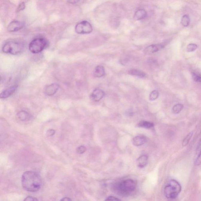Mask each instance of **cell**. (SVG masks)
<instances>
[{"instance_id": "1", "label": "cell", "mask_w": 201, "mask_h": 201, "mask_svg": "<svg viewBox=\"0 0 201 201\" xmlns=\"http://www.w3.org/2000/svg\"><path fill=\"white\" fill-rule=\"evenodd\" d=\"M21 183L23 188L27 191L35 192L41 188L42 181L41 176L36 172L27 171L22 174Z\"/></svg>"}, {"instance_id": "2", "label": "cell", "mask_w": 201, "mask_h": 201, "mask_svg": "<svg viewBox=\"0 0 201 201\" xmlns=\"http://www.w3.org/2000/svg\"><path fill=\"white\" fill-rule=\"evenodd\" d=\"M181 190L180 183L175 179H171L165 187L164 194L168 199L173 200L177 198Z\"/></svg>"}, {"instance_id": "3", "label": "cell", "mask_w": 201, "mask_h": 201, "mask_svg": "<svg viewBox=\"0 0 201 201\" xmlns=\"http://www.w3.org/2000/svg\"><path fill=\"white\" fill-rule=\"evenodd\" d=\"M23 44L16 41H10L6 42L2 48V51L4 53L16 55L19 54L23 51Z\"/></svg>"}, {"instance_id": "4", "label": "cell", "mask_w": 201, "mask_h": 201, "mask_svg": "<svg viewBox=\"0 0 201 201\" xmlns=\"http://www.w3.org/2000/svg\"><path fill=\"white\" fill-rule=\"evenodd\" d=\"M49 42L44 38L39 37L34 39L29 45V50L32 53H39L48 46Z\"/></svg>"}, {"instance_id": "5", "label": "cell", "mask_w": 201, "mask_h": 201, "mask_svg": "<svg viewBox=\"0 0 201 201\" xmlns=\"http://www.w3.org/2000/svg\"><path fill=\"white\" fill-rule=\"evenodd\" d=\"M136 183L132 179H127L119 182L117 185V189L123 195H128L134 192L136 188Z\"/></svg>"}, {"instance_id": "6", "label": "cell", "mask_w": 201, "mask_h": 201, "mask_svg": "<svg viewBox=\"0 0 201 201\" xmlns=\"http://www.w3.org/2000/svg\"><path fill=\"white\" fill-rule=\"evenodd\" d=\"M92 31V26L86 21L79 22L75 26V32L79 34H87L91 33Z\"/></svg>"}, {"instance_id": "7", "label": "cell", "mask_w": 201, "mask_h": 201, "mask_svg": "<svg viewBox=\"0 0 201 201\" xmlns=\"http://www.w3.org/2000/svg\"><path fill=\"white\" fill-rule=\"evenodd\" d=\"M165 46V45L163 43L150 45L146 48L144 50V52L145 54H151L162 49Z\"/></svg>"}, {"instance_id": "8", "label": "cell", "mask_w": 201, "mask_h": 201, "mask_svg": "<svg viewBox=\"0 0 201 201\" xmlns=\"http://www.w3.org/2000/svg\"><path fill=\"white\" fill-rule=\"evenodd\" d=\"M22 22L17 21H13L8 25L7 28V31L10 32H16L22 29L24 27Z\"/></svg>"}, {"instance_id": "9", "label": "cell", "mask_w": 201, "mask_h": 201, "mask_svg": "<svg viewBox=\"0 0 201 201\" xmlns=\"http://www.w3.org/2000/svg\"><path fill=\"white\" fill-rule=\"evenodd\" d=\"M60 86L57 83H52L48 85L45 88V94L48 96H52L56 94Z\"/></svg>"}, {"instance_id": "10", "label": "cell", "mask_w": 201, "mask_h": 201, "mask_svg": "<svg viewBox=\"0 0 201 201\" xmlns=\"http://www.w3.org/2000/svg\"><path fill=\"white\" fill-rule=\"evenodd\" d=\"M17 87L18 85H15L7 88L1 93L0 98L1 99L7 98L15 92Z\"/></svg>"}, {"instance_id": "11", "label": "cell", "mask_w": 201, "mask_h": 201, "mask_svg": "<svg viewBox=\"0 0 201 201\" xmlns=\"http://www.w3.org/2000/svg\"><path fill=\"white\" fill-rule=\"evenodd\" d=\"M105 93L102 90L100 89H96L94 90L92 93L91 98L94 101L98 102L100 101L105 96Z\"/></svg>"}, {"instance_id": "12", "label": "cell", "mask_w": 201, "mask_h": 201, "mask_svg": "<svg viewBox=\"0 0 201 201\" xmlns=\"http://www.w3.org/2000/svg\"><path fill=\"white\" fill-rule=\"evenodd\" d=\"M147 141V138L143 135H139L133 139V144L135 146H139L144 144Z\"/></svg>"}, {"instance_id": "13", "label": "cell", "mask_w": 201, "mask_h": 201, "mask_svg": "<svg viewBox=\"0 0 201 201\" xmlns=\"http://www.w3.org/2000/svg\"><path fill=\"white\" fill-rule=\"evenodd\" d=\"M147 16V12L145 10L139 9L136 11L134 13V19L137 21H139L145 18Z\"/></svg>"}, {"instance_id": "14", "label": "cell", "mask_w": 201, "mask_h": 201, "mask_svg": "<svg viewBox=\"0 0 201 201\" xmlns=\"http://www.w3.org/2000/svg\"><path fill=\"white\" fill-rule=\"evenodd\" d=\"M94 76L96 77H101L105 75V70L103 66L100 65L95 67L94 71Z\"/></svg>"}, {"instance_id": "15", "label": "cell", "mask_w": 201, "mask_h": 201, "mask_svg": "<svg viewBox=\"0 0 201 201\" xmlns=\"http://www.w3.org/2000/svg\"><path fill=\"white\" fill-rule=\"evenodd\" d=\"M148 157L146 155L141 156L137 160L138 165L139 168H143L147 164Z\"/></svg>"}, {"instance_id": "16", "label": "cell", "mask_w": 201, "mask_h": 201, "mask_svg": "<svg viewBox=\"0 0 201 201\" xmlns=\"http://www.w3.org/2000/svg\"><path fill=\"white\" fill-rule=\"evenodd\" d=\"M17 116L19 119L22 121H28L31 118V115L29 113L24 110L20 111L17 114Z\"/></svg>"}, {"instance_id": "17", "label": "cell", "mask_w": 201, "mask_h": 201, "mask_svg": "<svg viewBox=\"0 0 201 201\" xmlns=\"http://www.w3.org/2000/svg\"><path fill=\"white\" fill-rule=\"evenodd\" d=\"M129 74L134 75L140 78H144L146 74L144 71L136 69H132L128 72Z\"/></svg>"}, {"instance_id": "18", "label": "cell", "mask_w": 201, "mask_h": 201, "mask_svg": "<svg viewBox=\"0 0 201 201\" xmlns=\"http://www.w3.org/2000/svg\"><path fill=\"white\" fill-rule=\"evenodd\" d=\"M154 124L153 123L147 121H141L138 124V126L140 127L145 128V129H151L154 127Z\"/></svg>"}, {"instance_id": "19", "label": "cell", "mask_w": 201, "mask_h": 201, "mask_svg": "<svg viewBox=\"0 0 201 201\" xmlns=\"http://www.w3.org/2000/svg\"><path fill=\"white\" fill-rule=\"evenodd\" d=\"M181 24L185 27H187L190 23V18L188 15H185L182 17L181 21Z\"/></svg>"}, {"instance_id": "20", "label": "cell", "mask_w": 201, "mask_h": 201, "mask_svg": "<svg viewBox=\"0 0 201 201\" xmlns=\"http://www.w3.org/2000/svg\"><path fill=\"white\" fill-rule=\"evenodd\" d=\"M183 105L182 104H177L174 105L173 108V113L175 114H178L183 110Z\"/></svg>"}, {"instance_id": "21", "label": "cell", "mask_w": 201, "mask_h": 201, "mask_svg": "<svg viewBox=\"0 0 201 201\" xmlns=\"http://www.w3.org/2000/svg\"><path fill=\"white\" fill-rule=\"evenodd\" d=\"M159 92L157 90H154V91L152 92L150 95H149V100L151 101H153V100H155L158 98V97H159Z\"/></svg>"}, {"instance_id": "22", "label": "cell", "mask_w": 201, "mask_h": 201, "mask_svg": "<svg viewBox=\"0 0 201 201\" xmlns=\"http://www.w3.org/2000/svg\"><path fill=\"white\" fill-rule=\"evenodd\" d=\"M193 132H191L189 134H188L187 136L185 137V138L183 139V145L184 146H185L188 145L190 141L191 138L192 136H193Z\"/></svg>"}, {"instance_id": "23", "label": "cell", "mask_w": 201, "mask_h": 201, "mask_svg": "<svg viewBox=\"0 0 201 201\" xmlns=\"http://www.w3.org/2000/svg\"><path fill=\"white\" fill-rule=\"evenodd\" d=\"M197 48H198V46L196 44H190L187 46V50L188 52H193V51H195Z\"/></svg>"}, {"instance_id": "24", "label": "cell", "mask_w": 201, "mask_h": 201, "mask_svg": "<svg viewBox=\"0 0 201 201\" xmlns=\"http://www.w3.org/2000/svg\"><path fill=\"white\" fill-rule=\"evenodd\" d=\"M86 150V147L84 146H81L78 147L77 149V152L80 154H82L83 153H85Z\"/></svg>"}, {"instance_id": "25", "label": "cell", "mask_w": 201, "mask_h": 201, "mask_svg": "<svg viewBox=\"0 0 201 201\" xmlns=\"http://www.w3.org/2000/svg\"><path fill=\"white\" fill-rule=\"evenodd\" d=\"M192 77L194 81L201 83V76L200 75H197L194 73H193Z\"/></svg>"}, {"instance_id": "26", "label": "cell", "mask_w": 201, "mask_h": 201, "mask_svg": "<svg viewBox=\"0 0 201 201\" xmlns=\"http://www.w3.org/2000/svg\"><path fill=\"white\" fill-rule=\"evenodd\" d=\"M194 164L197 166H199L201 164V149L196 159Z\"/></svg>"}, {"instance_id": "27", "label": "cell", "mask_w": 201, "mask_h": 201, "mask_svg": "<svg viewBox=\"0 0 201 201\" xmlns=\"http://www.w3.org/2000/svg\"><path fill=\"white\" fill-rule=\"evenodd\" d=\"M56 131L54 129H49L47 131L46 134L48 136H51L54 135Z\"/></svg>"}, {"instance_id": "28", "label": "cell", "mask_w": 201, "mask_h": 201, "mask_svg": "<svg viewBox=\"0 0 201 201\" xmlns=\"http://www.w3.org/2000/svg\"><path fill=\"white\" fill-rule=\"evenodd\" d=\"M105 200H110V201H120L121 200L118 199V198H116V197H113V196H110L108 198H107Z\"/></svg>"}, {"instance_id": "29", "label": "cell", "mask_w": 201, "mask_h": 201, "mask_svg": "<svg viewBox=\"0 0 201 201\" xmlns=\"http://www.w3.org/2000/svg\"><path fill=\"white\" fill-rule=\"evenodd\" d=\"M25 4L24 2H22V3H21V4L19 5L18 6V8H17V11H18V12H20V11H21V10H23L24 9H25Z\"/></svg>"}, {"instance_id": "30", "label": "cell", "mask_w": 201, "mask_h": 201, "mask_svg": "<svg viewBox=\"0 0 201 201\" xmlns=\"http://www.w3.org/2000/svg\"><path fill=\"white\" fill-rule=\"evenodd\" d=\"M24 201H37L38 200L37 199V198H34V197H31V196H29L26 197V198L24 200Z\"/></svg>"}, {"instance_id": "31", "label": "cell", "mask_w": 201, "mask_h": 201, "mask_svg": "<svg viewBox=\"0 0 201 201\" xmlns=\"http://www.w3.org/2000/svg\"><path fill=\"white\" fill-rule=\"evenodd\" d=\"M80 0H68L69 3L72 4L77 3Z\"/></svg>"}, {"instance_id": "32", "label": "cell", "mask_w": 201, "mask_h": 201, "mask_svg": "<svg viewBox=\"0 0 201 201\" xmlns=\"http://www.w3.org/2000/svg\"><path fill=\"white\" fill-rule=\"evenodd\" d=\"M71 200L70 198H68V197H64V198H63L61 200V201H69Z\"/></svg>"}]
</instances>
